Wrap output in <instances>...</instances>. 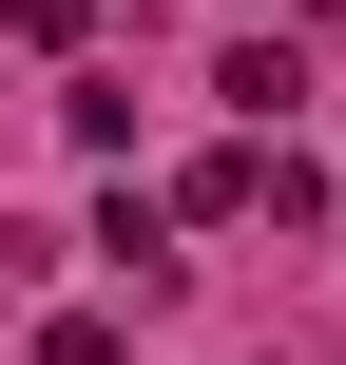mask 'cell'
Returning a JSON list of instances; mask_svg holds the SVG:
<instances>
[{
  "label": "cell",
  "instance_id": "cell-1",
  "mask_svg": "<svg viewBox=\"0 0 346 365\" xmlns=\"http://www.w3.org/2000/svg\"><path fill=\"white\" fill-rule=\"evenodd\" d=\"M96 250H116V269H135V308H154V289H173V231H154V192H116V212H96Z\"/></svg>",
  "mask_w": 346,
  "mask_h": 365
},
{
  "label": "cell",
  "instance_id": "cell-2",
  "mask_svg": "<svg viewBox=\"0 0 346 365\" xmlns=\"http://www.w3.org/2000/svg\"><path fill=\"white\" fill-rule=\"evenodd\" d=\"M0 19H19L39 58H77V38H96V0H0Z\"/></svg>",
  "mask_w": 346,
  "mask_h": 365
},
{
  "label": "cell",
  "instance_id": "cell-3",
  "mask_svg": "<svg viewBox=\"0 0 346 365\" xmlns=\"http://www.w3.org/2000/svg\"><path fill=\"white\" fill-rule=\"evenodd\" d=\"M270 365H308V346H270Z\"/></svg>",
  "mask_w": 346,
  "mask_h": 365
}]
</instances>
